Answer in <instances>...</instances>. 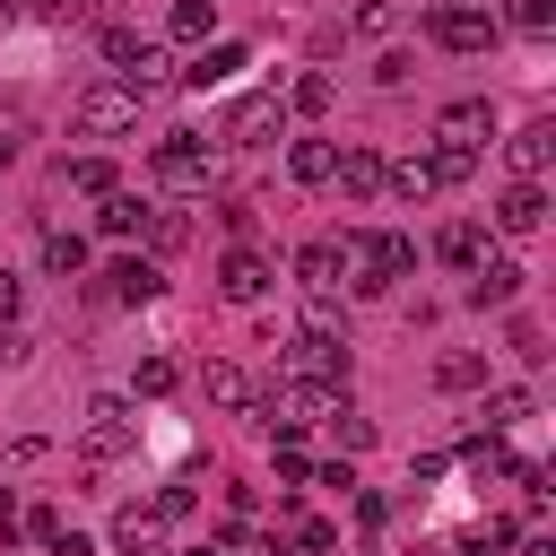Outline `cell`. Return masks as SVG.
<instances>
[{
    "label": "cell",
    "instance_id": "d6a6232c",
    "mask_svg": "<svg viewBox=\"0 0 556 556\" xmlns=\"http://www.w3.org/2000/svg\"><path fill=\"white\" fill-rule=\"evenodd\" d=\"M460 460H469V469H478V478H495V469H513V452H504V443H495V426H486V434H478V443H469V452H460Z\"/></svg>",
    "mask_w": 556,
    "mask_h": 556
},
{
    "label": "cell",
    "instance_id": "4fadbf2b",
    "mask_svg": "<svg viewBox=\"0 0 556 556\" xmlns=\"http://www.w3.org/2000/svg\"><path fill=\"white\" fill-rule=\"evenodd\" d=\"M330 174H339V148H330V139H295V148H287V182L330 191Z\"/></svg>",
    "mask_w": 556,
    "mask_h": 556
},
{
    "label": "cell",
    "instance_id": "8992f818",
    "mask_svg": "<svg viewBox=\"0 0 556 556\" xmlns=\"http://www.w3.org/2000/svg\"><path fill=\"white\" fill-rule=\"evenodd\" d=\"M269 130H287V96H278V87L226 104V122H217V139H235V148H269Z\"/></svg>",
    "mask_w": 556,
    "mask_h": 556
},
{
    "label": "cell",
    "instance_id": "30bf717a",
    "mask_svg": "<svg viewBox=\"0 0 556 556\" xmlns=\"http://www.w3.org/2000/svg\"><path fill=\"white\" fill-rule=\"evenodd\" d=\"M217 295H226V304H261V295H269V261H261L252 243H235V252L217 261Z\"/></svg>",
    "mask_w": 556,
    "mask_h": 556
},
{
    "label": "cell",
    "instance_id": "7402d4cb",
    "mask_svg": "<svg viewBox=\"0 0 556 556\" xmlns=\"http://www.w3.org/2000/svg\"><path fill=\"white\" fill-rule=\"evenodd\" d=\"M426 174H434V182H469V174H478V148H469V139H434Z\"/></svg>",
    "mask_w": 556,
    "mask_h": 556
},
{
    "label": "cell",
    "instance_id": "603a6c76",
    "mask_svg": "<svg viewBox=\"0 0 556 556\" xmlns=\"http://www.w3.org/2000/svg\"><path fill=\"white\" fill-rule=\"evenodd\" d=\"M43 269H52V278H78V269H87V235L52 226V235H43Z\"/></svg>",
    "mask_w": 556,
    "mask_h": 556
},
{
    "label": "cell",
    "instance_id": "3957f363",
    "mask_svg": "<svg viewBox=\"0 0 556 556\" xmlns=\"http://www.w3.org/2000/svg\"><path fill=\"white\" fill-rule=\"evenodd\" d=\"M104 61H113V70H122V87H139V96L174 78V52H165V43H148V35H130V26H104Z\"/></svg>",
    "mask_w": 556,
    "mask_h": 556
},
{
    "label": "cell",
    "instance_id": "7a4b0ae2",
    "mask_svg": "<svg viewBox=\"0 0 556 556\" xmlns=\"http://www.w3.org/2000/svg\"><path fill=\"white\" fill-rule=\"evenodd\" d=\"M148 174H156L165 191H208V174H217V148H208L200 130H174V139H156V148H148Z\"/></svg>",
    "mask_w": 556,
    "mask_h": 556
},
{
    "label": "cell",
    "instance_id": "d590c367",
    "mask_svg": "<svg viewBox=\"0 0 556 556\" xmlns=\"http://www.w3.org/2000/svg\"><path fill=\"white\" fill-rule=\"evenodd\" d=\"M513 356L539 365V356H547V330H539V321H513Z\"/></svg>",
    "mask_w": 556,
    "mask_h": 556
},
{
    "label": "cell",
    "instance_id": "4dcf8cb0",
    "mask_svg": "<svg viewBox=\"0 0 556 556\" xmlns=\"http://www.w3.org/2000/svg\"><path fill=\"white\" fill-rule=\"evenodd\" d=\"M434 382H443V391H478V382H486V356H443Z\"/></svg>",
    "mask_w": 556,
    "mask_h": 556
},
{
    "label": "cell",
    "instance_id": "e0dca14e",
    "mask_svg": "<svg viewBox=\"0 0 556 556\" xmlns=\"http://www.w3.org/2000/svg\"><path fill=\"white\" fill-rule=\"evenodd\" d=\"M330 182H339L348 200H374V191H382V156H374V148H339V174H330Z\"/></svg>",
    "mask_w": 556,
    "mask_h": 556
},
{
    "label": "cell",
    "instance_id": "1f68e13d",
    "mask_svg": "<svg viewBox=\"0 0 556 556\" xmlns=\"http://www.w3.org/2000/svg\"><path fill=\"white\" fill-rule=\"evenodd\" d=\"M330 96H339V87H330V78H321V70H313V78H295V87H287V104H295V113H330Z\"/></svg>",
    "mask_w": 556,
    "mask_h": 556
},
{
    "label": "cell",
    "instance_id": "484cf974",
    "mask_svg": "<svg viewBox=\"0 0 556 556\" xmlns=\"http://www.w3.org/2000/svg\"><path fill=\"white\" fill-rule=\"evenodd\" d=\"M165 26H174V43H200V35L217 26V0H174V17H165Z\"/></svg>",
    "mask_w": 556,
    "mask_h": 556
},
{
    "label": "cell",
    "instance_id": "7bdbcfd3",
    "mask_svg": "<svg viewBox=\"0 0 556 556\" xmlns=\"http://www.w3.org/2000/svg\"><path fill=\"white\" fill-rule=\"evenodd\" d=\"M35 9H43V17H70V0H35Z\"/></svg>",
    "mask_w": 556,
    "mask_h": 556
},
{
    "label": "cell",
    "instance_id": "ba28073f",
    "mask_svg": "<svg viewBox=\"0 0 556 556\" xmlns=\"http://www.w3.org/2000/svg\"><path fill=\"white\" fill-rule=\"evenodd\" d=\"M122 452H139L130 400H87V460H122Z\"/></svg>",
    "mask_w": 556,
    "mask_h": 556
},
{
    "label": "cell",
    "instance_id": "ac0fdd59",
    "mask_svg": "<svg viewBox=\"0 0 556 556\" xmlns=\"http://www.w3.org/2000/svg\"><path fill=\"white\" fill-rule=\"evenodd\" d=\"M434 261H452V269H478V261H486V235H478V217H452V226L434 235Z\"/></svg>",
    "mask_w": 556,
    "mask_h": 556
},
{
    "label": "cell",
    "instance_id": "d6986e66",
    "mask_svg": "<svg viewBox=\"0 0 556 556\" xmlns=\"http://www.w3.org/2000/svg\"><path fill=\"white\" fill-rule=\"evenodd\" d=\"M156 287H165L156 261H113V304H156Z\"/></svg>",
    "mask_w": 556,
    "mask_h": 556
},
{
    "label": "cell",
    "instance_id": "52a82bcc",
    "mask_svg": "<svg viewBox=\"0 0 556 556\" xmlns=\"http://www.w3.org/2000/svg\"><path fill=\"white\" fill-rule=\"evenodd\" d=\"M78 130H87V139L139 130V87H87V96H78Z\"/></svg>",
    "mask_w": 556,
    "mask_h": 556
},
{
    "label": "cell",
    "instance_id": "74e56055",
    "mask_svg": "<svg viewBox=\"0 0 556 556\" xmlns=\"http://www.w3.org/2000/svg\"><path fill=\"white\" fill-rule=\"evenodd\" d=\"M295 330H313V339H348V321H339V313H330V304H313V313H304V321H295Z\"/></svg>",
    "mask_w": 556,
    "mask_h": 556
},
{
    "label": "cell",
    "instance_id": "836d02e7",
    "mask_svg": "<svg viewBox=\"0 0 556 556\" xmlns=\"http://www.w3.org/2000/svg\"><path fill=\"white\" fill-rule=\"evenodd\" d=\"M348 26H356V35H391V26H400V0H356Z\"/></svg>",
    "mask_w": 556,
    "mask_h": 556
},
{
    "label": "cell",
    "instance_id": "2e32d148",
    "mask_svg": "<svg viewBox=\"0 0 556 556\" xmlns=\"http://www.w3.org/2000/svg\"><path fill=\"white\" fill-rule=\"evenodd\" d=\"M443 139H469V148H478V139H495V104H486V96L443 104Z\"/></svg>",
    "mask_w": 556,
    "mask_h": 556
},
{
    "label": "cell",
    "instance_id": "277c9868",
    "mask_svg": "<svg viewBox=\"0 0 556 556\" xmlns=\"http://www.w3.org/2000/svg\"><path fill=\"white\" fill-rule=\"evenodd\" d=\"M426 35H434L443 52H486V43H495V9H486V0H434V9H426Z\"/></svg>",
    "mask_w": 556,
    "mask_h": 556
},
{
    "label": "cell",
    "instance_id": "5bb4252c",
    "mask_svg": "<svg viewBox=\"0 0 556 556\" xmlns=\"http://www.w3.org/2000/svg\"><path fill=\"white\" fill-rule=\"evenodd\" d=\"M495 226H504V235H539V226H547V191H539V182H513V191L495 200Z\"/></svg>",
    "mask_w": 556,
    "mask_h": 556
},
{
    "label": "cell",
    "instance_id": "d4e9b609",
    "mask_svg": "<svg viewBox=\"0 0 556 556\" xmlns=\"http://www.w3.org/2000/svg\"><path fill=\"white\" fill-rule=\"evenodd\" d=\"M382 191H391V200H426V191H434L426 156H400V165H382Z\"/></svg>",
    "mask_w": 556,
    "mask_h": 556
},
{
    "label": "cell",
    "instance_id": "ffe728a7",
    "mask_svg": "<svg viewBox=\"0 0 556 556\" xmlns=\"http://www.w3.org/2000/svg\"><path fill=\"white\" fill-rule=\"evenodd\" d=\"M243 61H252V52H243V43H208V52H200V61H191V70H182V78H191V87H226V78H235V70H243Z\"/></svg>",
    "mask_w": 556,
    "mask_h": 556
},
{
    "label": "cell",
    "instance_id": "5b68a950",
    "mask_svg": "<svg viewBox=\"0 0 556 556\" xmlns=\"http://www.w3.org/2000/svg\"><path fill=\"white\" fill-rule=\"evenodd\" d=\"M348 400H339V382H313V374H287L278 391H269V426H330Z\"/></svg>",
    "mask_w": 556,
    "mask_h": 556
},
{
    "label": "cell",
    "instance_id": "4316f807",
    "mask_svg": "<svg viewBox=\"0 0 556 556\" xmlns=\"http://www.w3.org/2000/svg\"><path fill=\"white\" fill-rule=\"evenodd\" d=\"M96 226H104V235H139V226H148V208H139L130 191H104V208H96Z\"/></svg>",
    "mask_w": 556,
    "mask_h": 556
},
{
    "label": "cell",
    "instance_id": "8d00e7d4",
    "mask_svg": "<svg viewBox=\"0 0 556 556\" xmlns=\"http://www.w3.org/2000/svg\"><path fill=\"white\" fill-rule=\"evenodd\" d=\"M513 417H530V391H495L486 400V426H513Z\"/></svg>",
    "mask_w": 556,
    "mask_h": 556
},
{
    "label": "cell",
    "instance_id": "8fae6325",
    "mask_svg": "<svg viewBox=\"0 0 556 556\" xmlns=\"http://www.w3.org/2000/svg\"><path fill=\"white\" fill-rule=\"evenodd\" d=\"M287 374L339 382V374H348V339H313V330H295V348H287Z\"/></svg>",
    "mask_w": 556,
    "mask_h": 556
},
{
    "label": "cell",
    "instance_id": "f35d334b",
    "mask_svg": "<svg viewBox=\"0 0 556 556\" xmlns=\"http://www.w3.org/2000/svg\"><path fill=\"white\" fill-rule=\"evenodd\" d=\"M330 426H339V443H348V452H365V443H374V426H365V417H356V408H339V417H330Z\"/></svg>",
    "mask_w": 556,
    "mask_h": 556
},
{
    "label": "cell",
    "instance_id": "9c48e42d",
    "mask_svg": "<svg viewBox=\"0 0 556 556\" xmlns=\"http://www.w3.org/2000/svg\"><path fill=\"white\" fill-rule=\"evenodd\" d=\"M295 278H304L313 295H339V287H348V243H339V235H313V243L295 252Z\"/></svg>",
    "mask_w": 556,
    "mask_h": 556
},
{
    "label": "cell",
    "instance_id": "7c38bea8",
    "mask_svg": "<svg viewBox=\"0 0 556 556\" xmlns=\"http://www.w3.org/2000/svg\"><path fill=\"white\" fill-rule=\"evenodd\" d=\"M547 156H556V130H547V122H530V130H513V139H504L513 182H539V174H547Z\"/></svg>",
    "mask_w": 556,
    "mask_h": 556
},
{
    "label": "cell",
    "instance_id": "9a60e30c",
    "mask_svg": "<svg viewBox=\"0 0 556 556\" xmlns=\"http://www.w3.org/2000/svg\"><path fill=\"white\" fill-rule=\"evenodd\" d=\"M156 539H165L156 504H122V513H113V547H122V556H156Z\"/></svg>",
    "mask_w": 556,
    "mask_h": 556
},
{
    "label": "cell",
    "instance_id": "ab89813d",
    "mask_svg": "<svg viewBox=\"0 0 556 556\" xmlns=\"http://www.w3.org/2000/svg\"><path fill=\"white\" fill-rule=\"evenodd\" d=\"M287 530H295V547H313V556H321V547H330V521H313V513H295V521H287Z\"/></svg>",
    "mask_w": 556,
    "mask_h": 556
},
{
    "label": "cell",
    "instance_id": "44dd1931",
    "mask_svg": "<svg viewBox=\"0 0 556 556\" xmlns=\"http://www.w3.org/2000/svg\"><path fill=\"white\" fill-rule=\"evenodd\" d=\"M200 391H208L217 408H252V374H243V365H226V356L200 374Z\"/></svg>",
    "mask_w": 556,
    "mask_h": 556
},
{
    "label": "cell",
    "instance_id": "cb8c5ba5",
    "mask_svg": "<svg viewBox=\"0 0 556 556\" xmlns=\"http://www.w3.org/2000/svg\"><path fill=\"white\" fill-rule=\"evenodd\" d=\"M478 304H513L521 295V261H478V287H469Z\"/></svg>",
    "mask_w": 556,
    "mask_h": 556
},
{
    "label": "cell",
    "instance_id": "83f0119b",
    "mask_svg": "<svg viewBox=\"0 0 556 556\" xmlns=\"http://www.w3.org/2000/svg\"><path fill=\"white\" fill-rule=\"evenodd\" d=\"M191 243V217L182 208H148V252H182Z\"/></svg>",
    "mask_w": 556,
    "mask_h": 556
},
{
    "label": "cell",
    "instance_id": "f546056e",
    "mask_svg": "<svg viewBox=\"0 0 556 556\" xmlns=\"http://www.w3.org/2000/svg\"><path fill=\"white\" fill-rule=\"evenodd\" d=\"M130 391H139V400H165V391H174V356H139Z\"/></svg>",
    "mask_w": 556,
    "mask_h": 556
},
{
    "label": "cell",
    "instance_id": "6da1fadb",
    "mask_svg": "<svg viewBox=\"0 0 556 556\" xmlns=\"http://www.w3.org/2000/svg\"><path fill=\"white\" fill-rule=\"evenodd\" d=\"M408 269H417V243H408V235H391V226L348 235V287H356V295H382V287L408 278Z\"/></svg>",
    "mask_w": 556,
    "mask_h": 556
},
{
    "label": "cell",
    "instance_id": "f1b7e54d",
    "mask_svg": "<svg viewBox=\"0 0 556 556\" xmlns=\"http://www.w3.org/2000/svg\"><path fill=\"white\" fill-rule=\"evenodd\" d=\"M495 26H521V35H547L556 26V0H504V17Z\"/></svg>",
    "mask_w": 556,
    "mask_h": 556
},
{
    "label": "cell",
    "instance_id": "e575fe53",
    "mask_svg": "<svg viewBox=\"0 0 556 556\" xmlns=\"http://www.w3.org/2000/svg\"><path fill=\"white\" fill-rule=\"evenodd\" d=\"M70 191H96V200H104V191H113V165H104V156H78V165H70Z\"/></svg>",
    "mask_w": 556,
    "mask_h": 556
},
{
    "label": "cell",
    "instance_id": "ee69618b",
    "mask_svg": "<svg viewBox=\"0 0 556 556\" xmlns=\"http://www.w3.org/2000/svg\"><path fill=\"white\" fill-rule=\"evenodd\" d=\"M17 9H26V0H0V26H17Z\"/></svg>",
    "mask_w": 556,
    "mask_h": 556
},
{
    "label": "cell",
    "instance_id": "f6af8a7d",
    "mask_svg": "<svg viewBox=\"0 0 556 556\" xmlns=\"http://www.w3.org/2000/svg\"><path fill=\"white\" fill-rule=\"evenodd\" d=\"M9 156H17V139H0V174H9Z\"/></svg>",
    "mask_w": 556,
    "mask_h": 556
},
{
    "label": "cell",
    "instance_id": "60d3db41",
    "mask_svg": "<svg viewBox=\"0 0 556 556\" xmlns=\"http://www.w3.org/2000/svg\"><path fill=\"white\" fill-rule=\"evenodd\" d=\"M17 304H26V287H17L9 269H0V321H17Z\"/></svg>",
    "mask_w": 556,
    "mask_h": 556
},
{
    "label": "cell",
    "instance_id": "b9f144b4",
    "mask_svg": "<svg viewBox=\"0 0 556 556\" xmlns=\"http://www.w3.org/2000/svg\"><path fill=\"white\" fill-rule=\"evenodd\" d=\"M17 530H26V521H17V495H0V547H9Z\"/></svg>",
    "mask_w": 556,
    "mask_h": 556
}]
</instances>
